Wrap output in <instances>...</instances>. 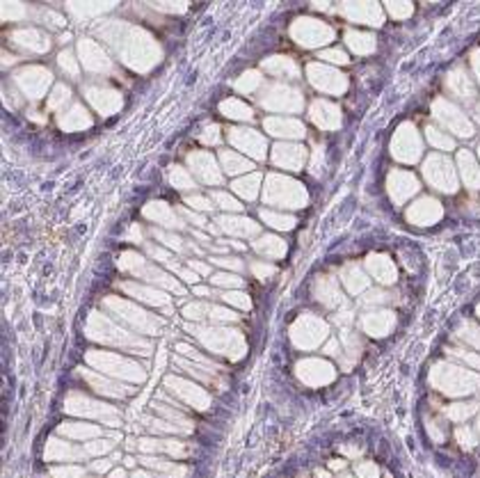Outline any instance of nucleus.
I'll use <instances>...</instances> for the list:
<instances>
[{"instance_id":"nucleus-9","label":"nucleus","mask_w":480,"mask_h":478,"mask_svg":"<svg viewBox=\"0 0 480 478\" xmlns=\"http://www.w3.org/2000/svg\"><path fill=\"white\" fill-rule=\"evenodd\" d=\"M58 64H60V67H62L71 78H78V62H76V58H73L71 50H64V53H60Z\"/></svg>"},{"instance_id":"nucleus-11","label":"nucleus","mask_w":480,"mask_h":478,"mask_svg":"<svg viewBox=\"0 0 480 478\" xmlns=\"http://www.w3.org/2000/svg\"><path fill=\"white\" fill-rule=\"evenodd\" d=\"M261 218H265V220H270L268 224H272V227H277V229H293L295 227V222H293V218H286V215H270V213H263L261 210Z\"/></svg>"},{"instance_id":"nucleus-1","label":"nucleus","mask_w":480,"mask_h":478,"mask_svg":"<svg viewBox=\"0 0 480 478\" xmlns=\"http://www.w3.org/2000/svg\"><path fill=\"white\" fill-rule=\"evenodd\" d=\"M119 265H121L124 270H130L135 277H144L147 282H158V284H163V286H167V288H172V290H178V293L183 290L176 282H174L172 277H169L167 273H165V270L153 268V265L149 263L144 256H140V254H133V252H128V254H124V259H121Z\"/></svg>"},{"instance_id":"nucleus-13","label":"nucleus","mask_w":480,"mask_h":478,"mask_svg":"<svg viewBox=\"0 0 480 478\" xmlns=\"http://www.w3.org/2000/svg\"><path fill=\"white\" fill-rule=\"evenodd\" d=\"M213 284H218V286H240V279L236 277V275H227V273H218V275H213Z\"/></svg>"},{"instance_id":"nucleus-6","label":"nucleus","mask_w":480,"mask_h":478,"mask_svg":"<svg viewBox=\"0 0 480 478\" xmlns=\"http://www.w3.org/2000/svg\"><path fill=\"white\" fill-rule=\"evenodd\" d=\"M192 163H195V172L201 174L204 181H218L220 174L215 172V165H213V158L206 156V153H195L192 156Z\"/></svg>"},{"instance_id":"nucleus-5","label":"nucleus","mask_w":480,"mask_h":478,"mask_svg":"<svg viewBox=\"0 0 480 478\" xmlns=\"http://www.w3.org/2000/svg\"><path fill=\"white\" fill-rule=\"evenodd\" d=\"M256 252H261L263 256H270V259H279V256L286 254V243L279 241V238H272V236H265V238H258L254 243Z\"/></svg>"},{"instance_id":"nucleus-17","label":"nucleus","mask_w":480,"mask_h":478,"mask_svg":"<svg viewBox=\"0 0 480 478\" xmlns=\"http://www.w3.org/2000/svg\"><path fill=\"white\" fill-rule=\"evenodd\" d=\"M69 94H71V92H69V87H64V85H58V87H55V96L53 98H50V105H58V103L60 101H69Z\"/></svg>"},{"instance_id":"nucleus-8","label":"nucleus","mask_w":480,"mask_h":478,"mask_svg":"<svg viewBox=\"0 0 480 478\" xmlns=\"http://www.w3.org/2000/svg\"><path fill=\"white\" fill-rule=\"evenodd\" d=\"M169 179H172V185H176V188L181 190H188V188H195V183H192L190 174H188L183 167H174L172 174H169Z\"/></svg>"},{"instance_id":"nucleus-14","label":"nucleus","mask_w":480,"mask_h":478,"mask_svg":"<svg viewBox=\"0 0 480 478\" xmlns=\"http://www.w3.org/2000/svg\"><path fill=\"white\" fill-rule=\"evenodd\" d=\"M222 161H224V165H227V163H229V165H231V167H229V170H227V172H238V170H249V163H240V161H236V158H233V156H231V153H227V151H224V153H222Z\"/></svg>"},{"instance_id":"nucleus-15","label":"nucleus","mask_w":480,"mask_h":478,"mask_svg":"<svg viewBox=\"0 0 480 478\" xmlns=\"http://www.w3.org/2000/svg\"><path fill=\"white\" fill-rule=\"evenodd\" d=\"M213 263L222 265V268H231V270H243V261L238 259H224V256H215Z\"/></svg>"},{"instance_id":"nucleus-3","label":"nucleus","mask_w":480,"mask_h":478,"mask_svg":"<svg viewBox=\"0 0 480 478\" xmlns=\"http://www.w3.org/2000/svg\"><path fill=\"white\" fill-rule=\"evenodd\" d=\"M144 218L153 220L158 224H165V227H174V229H181L183 222L174 215V210L169 208L165 201H151V204L144 208Z\"/></svg>"},{"instance_id":"nucleus-4","label":"nucleus","mask_w":480,"mask_h":478,"mask_svg":"<svg viewBox=\"0 0 480 478\" xmlns=\"http://www.w3.org/2000/svg\"><path fill=\"white\" fill-rule=\"evenodd\" d=\"M151 236L156 238L160 245H165L167 250H172V252H178V254H188L190 250H195V245H192L190 241H183V238L176 236V233L160 231V229H151Z\"/></svg>"},{"instance_id":"nucleus-18","label":"nucleus","mask_w":480,"mask_h":478,"mask_svg":"<svg viewBox=\"0 0 480 478\" xmlns=\"http://www.w3.org/2000/svg\"><path fill=\"white\" fill-rule=\"evenodd\" d=\"M215 199L220 201V206H224V208H231V210H238L240 204H236V199H231V197H227L224 192H215Z\"/></svg>"},{"instance_id":"nucleus-19","label":"nucleus","mask_w":480,"mask_h":478,"mask_svg":"<svg viewBox=\"0 0 480 478\" xmlns=\"http://www.w3.org/2000/svg\"><path fill=\"white\" fill-rule=\"evenodd\" d=\"M181 213L185 215V220H192V224H197V227H208V224L204 222V218H201V215L192 213V210H185V208H181Z\"/></svg>"},{"instance_id":"nucleus-12","label":"nucleus","mask_w":480,"mask_h":478,"mask_svg":"<svg viewBox=\"0 0 480 478\" xmlns=\"http://www.w3.org/2000/svg\"><path fill=\"white\" fill-rule=\"evenodd\" d=\"M185 204H190V208H197V210H210L213 208V204H210V199H206V197H185Z\"/></svg>"},{"instance_id":"nucleus-16","label":"nucleus","mask_w":480,"mask_h":478,"mask_svg":"<svg viewBox=\"0 0 480 478\" xmlns=\"http://www.w3.org/2000/svg\"><path fill=\"white\" fill-rule=\"evenodd\" d=\"M210 318H215V321H233V313L229 311V309H222V307H210Z\"/></svg>"},{"instance_id":"nucleus-20","label":"nucleus","mask_w":480,"mask_h":478,"mask_svg":"<svg viewBox=\"0 0 480 478\" xmlns=\"http://www.w3.org/2000/svg\"><path fill=\"white\" fill-rule=\"evenodd\" d=\"M188 268H190L192 273H199V275H208V265L199 263V261H188Z\"/></svg>"},{"instance_id":"nucleus-2","label":"nucleus","mask_w":480,"mask_h":478,"mask_svg":"<svg viewBox=\"0 0 480 478\" xmlns=\"http://www.w3.org/2000/svg\"><path fill=\"white\" fill-rule=\"evenodd\" d=\"M89 362H94L101 371H108V373H119V376H130V378H138V380H142V373H133L130 368H140V366H135V364H128L126 359H121V357H115V355H108V353H101V355H96V353H92L89 355Z\"/></svg>"},{"instance_id":"nucleus-10","label":"nucleus","mask_w":480,"mask_h":478,"mask_svg":"<svg viewBox=\"0 0 480 478\" xmlns=\"http://www.w3.org/2000/svg\"><path fill=\"white\" fill-rule=\"evenodd\" d=\"M208 311H210V309L206 307L204 302H192V304H185V307H183V316H185V318H192V321H199V318H204Z\"/></svg>"},{"instance_id":"nucleus-22","label":"nucleus","mask_w":480,"mask_h":478,"mask_svg":"<svg viewBox=\"0 0 480 478\" xmlns=\"http://www.w3.org/2000/svg\"><path fill=\"white\" fill-rule=\"evenodd\" d=\"M195 293L199 295V298H206V295H210V290H208V288H204V286H197V288H195Z\"/></svg>"},{"instance_id":"nucleus-7","label":"nucleus","mask_w":480,"mask_h":478,"mask_svg":"<svg viewBox=\"0 0 480 478\" xmlns=\"http://www.w3.org/2000/svg\"><path fill=\"white\" fill-rule=\"evenodd\" d=\"M124 288L128 290V293H133V298H144L147 302H151V304H156V307H160V304H167V298H165L163 293H158V290H151V288H142L140 284H124Z\"/></svg>"},{"instance_id":"nucleus-21","label":"nucleus","mask_w":480,"mask_h":478,"mask_svg":"<svg viewBox=\"0 0 480 478\" xmlns=\"http://www.w3.org/2000/svg\"><path fill=\"white\" fill-rule=\"evenodd\" d=\"M252 270L256 273V277H261V275H270V273H275V268H270V265H261V263H252Z\"/></svg>"}]
</instances>
